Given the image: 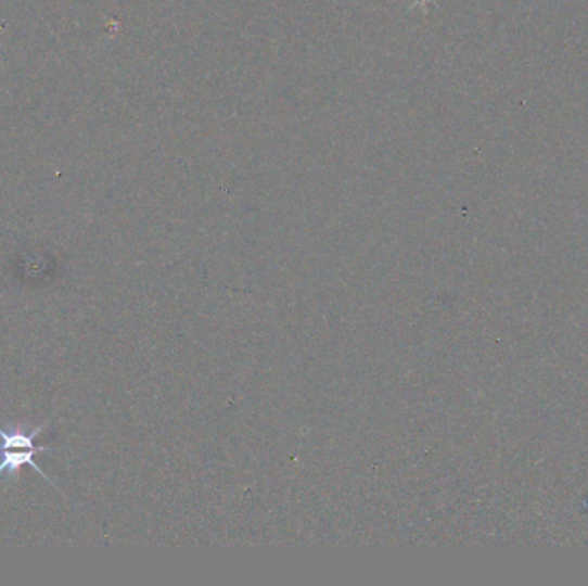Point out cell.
Segmentation results:
<instances>
[{
    "label": "cell",
    "mask_w": 588,
    "mask_h": 586,
    "mask_svg": "<svg viewBox=\"0 0 588 586\" xmlns=\"http://www.w3.org/2000/svg\"><path fill=\"white\" fill-rule=\"evenodd\" d=\"M54 450L59 449H50V447H31V449H4V447H0V475H5V482H11V480L14 479V476L20 473V470H22L23 467L34 468L35 471H37L38 475L42 476L46 482H49L52 487L55 488V491L61 492V488L55 485L54 480H50L49 476H47L46 471L42 470V468L38 467L37 462H35V455H42V453H54Z\"/></svg>",
    "instance_id": "cell-1"
}]
</instances>
